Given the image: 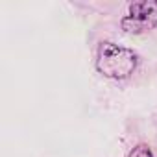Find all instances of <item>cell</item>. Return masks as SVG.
<instances>
[{
	"label": "cell",
	"mask_w": 157,
	"mask_h": 157,
	"mask_svg": "<svg viewBox=\"0 0 157 157\" xmlns=\"http://www.w3.org/2000/svg\"><path fill=\"white\" fill-rule=\"evenodd\" d=\"M98 70L107 76V78H128L135 67H137V57L129 48L113 44V43H104L98 54Z\"/></svg>",
	"instance_id": "6da1fadb"
},
{
	"label": "cell",
	"mask_w": 157,
	"mask_h": 157,
	"mask_svg": "<svg viewBox=\"0 0 157 157\" xmlns=\"http://www.w3.org/2000/svg\"><path fill=\"white\" fill-rule=\"evenodd\" d=\"M157 28V0L133 2L129 15L122 21V30L128 33H144Z\"/></svg>",
	"instance_id": "7a4b0ae2"
},
{
	"label": "cell",
	"mask_w": 157,
	"mask_h": 157,
	"mask_svg": "<svg viewBox=\"0 0 157 157\" xmlns=\"http://www.w3.org/2000/svg\"><path fill=\"white\" fill-rule=\"evenodd\" d=\"M129 157H153V155H151V151H150V148H148V146L139 144V146H135V148L131 150Z\"/></svg>",
	"instance_id": "3957f363"
}]
</instances>
